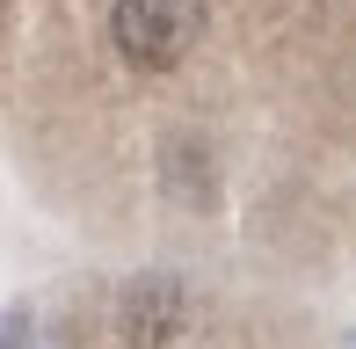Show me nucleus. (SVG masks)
Returning a JSON list of instances; mask_svg holds the SVG:
<instances>
[{
  "mask_svg": "<svg viewBox=\"0 0 356 349\" xmlns=\"http://www.w3.org/2000/svg\"><path fill=\"white\" fill-rule=\"evenodd\" d=\"M0 8H8V0H0Z\"/></svg>",
  "mask_w": 356,
  "mask_h": 349,
  "instance_id": "obj_3",
  "label": "nucleus"
},
{
  "mask_svg": "<svg viewBox=\"0 0 356 349\" xmlns=\"http://www.w3.org/2000/svg\"><path fill=\"white\" fill-rule=\"evenodd\" d=\"M204 37V0H117L109 8V44L138 73H175Z\"/></svg>",
  "mask_w": 356,
  "mask_h": 349,
  "instance_id": "obj_1",
  "label": "nucleus"
},
{
  "mask_svg": "<svg viewBox=\"0 0 356 349\" xmlns=\"http://www.w3.org/2000/svg\"><path fill=\"white\" fill-rule=\"evenodd\" d=\"M182 327H189V291H182V277L153 269V277H131V284L117 291V342H124V349H168Z\"/></svg>",
  "mask_w": 356,
  "mask_h": 349,
  "instance_id": "obj_2",
  "label": "nucleus"
}]
</instances>
